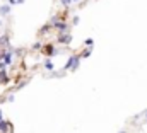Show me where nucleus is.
Segmentation results:
<instances>
[{
  "instance_id": "8",
  "label": "nucleus",
  "mask_w": 147,
  "mask_h": 133,
  "mask_svg": "<svg viewBox=\"0 0 147 133\" xmlns=\"http://www.w3.org/2000/svg\"><path fill=\"white\" fill-rule=\"evenodd\" d=\"M9 12H10V7H9V5H2V7H0V14H2V15H7Z\"/></svg>"
},
{
  "instance_id": "5",
  "label": "nucleus",
  "mask_w": 147,
  "mask_h": 133,
  "mask_svg": "<svg viewBox=\"0 0 147 133\" xmlns=\"http://www.w3.org/2000/svg\"><path fill=\"white\" fill-rule=\"evenodd\" d=\"M0 82H2V84L10 82V77L7 75V72H5V70H0Z\"/></svg>"
},
{
  "instance_id": "7",
  "label": "nucleus",
  "mask_w": 147,
  "mask_h": 133,
  "mask_svg": "<svg viewBox=\"0 0 147 133\" xmlns=\"http://www.w3.org/2000/svg\"><path fill=\"white\" fill-rule=\"evenodd\" d=\"M58 41H60V43H70V41H72V36H70V34H60V36H58Z\"/></svg>"
},
{
  "instance_id": "9",
  "label": "nucleus",
  "mask_w": 147,
  "mask_h": 133,
  "mask_svg": "<svg viewBox=\"0 0 147 133\" xmlns=\"http://www.w3.org/2000/svg\"><path fill=\"white\" fill-rule=\"evenodd\" d=\"M91 53H92V48H86V51H84V53L80 55V58H87V56H89Z\"/></svg>"
},
{
  "instance_id": "12",
  "label": "nucleus",
  "mask_w": 147,
  "mask_h": 133,
  "mask_svg": "<svg viewBox=\"0 0 147 133\" xmlns=\"http://www.w3.org/2000/svg\"><path fill=\"white\" fill-rule=\"evenodd\" d=\"M60 2H62V5H63V7H69V3H70L72 0H60Z\"/></svg>"
},
{
  "instance_id": "13",
  "label": "nucleus",
  "mask_w": 147,
  "mask_h": 133,
  "mask_svg": "<svg viewBox=\"0 0 147 133\" xmlns=\"http://www.w3.org/2000/svg\"><path fill=\"white\" fill-rule=\"evenodd\" d=\"M92 43H94V41H92V39H91V38H89V39H86V44H87V46H91V44H92Z\"/></svg>"
},
{
  "instance_id": "11",
  "label": "nucleus",
  "mask_w": 147,
  "mask_h": 133,
  "mask_svg": "<svg viewBox=\"0 0 147 133\" xmlns=\"http://www.w3.org/2000/svg\"><path fill=\"white\" fill-rule=\"evenodd\" d=\"M5 43H9V36H7V34H3V36L0 38V44H5Z\"/></svg>"
},
{
  "instance_id": "10",
  "label": "nucleus",
  "mask_w": 147,
  "mask_h": 133,
  "mask_svg": "<svg viewBox=\"0 0 147 133\" xmlns=\"http://www.w3.org/2000/svg\"><path fill=\"white\" fill-rule=\"evenodd\" d=\"M45 68H46V70H53V68H55V65H53L50 60H46V62H45Z\"/></svg>"
},
{
  "instance_id": "18",
  "label": "nucleus",
  "mask_w": 147,
  "mask_h": 133,
  "mask_svg": "<svg viewBox=\"0 0 147 133\" xmlns=\"http://www.w3.org/2000/svg\"><path fill=\"white\" fill-rule=\"evenodd\" d=\"M120 133H125V132H120Z\"/></svg>"
},
{
  "instance_id": "16",
  "label": "nucleus",
  "mask_w": 147,
  "mask_h": 133,
  "mask_svg": "<svg viewBox=\"0 0 147 133\" xmlns=\"http://www.w3.org/2000/svg\"><path fill=\"white\" fill-rule=\"evenodd\" d=\"M74 2H79V0H74Z\"/></svg>"
},
{
  "instance_id": "6",
  "label": "nucleus",
  "mask_w": 147,
  "mask_h": 133,
  "mask_svg": "<svg viewBox=\"0 0 147 133\" xmlns=\"http://www.w3.org/2000/svg\"><path fill=\"white\" fill-rule=\"evenodd\" d=\"M3 63H5V66L12 65V51H7V53H5V56H3Z\"/></svg>"
},
{
  "instance_id": "2",
  "label": "nucleus",
  "mask_w": 147,
  "mask_h": 133,
  "mask_svg": "<svg viewBox=\"0 0 147 133\" xmlns=\"http://www.w3.org/2000/svg\"><path fill=\"white\" fill-rule=\"evenodd\" d=\"M41 53H43V55H46V56H53V55H57V50H55V46H53L51 43H48V44H45V46H43Z\"/></svg>"
},
{
  "instance_id": "3",
  "label": "nucleus",
  "mask_w": 147,
  "mask_h": 133,
  "mask_svg": "<svg viewBox=\"0 0 147 133\" xmlns=\"http://www.w3.org/2000/svg\"><path fill=\"white\" fill-rule=\"evenodd\" d=\"M53 24V28L55 29H58V31H67V22H63V21H58V22H51Z\"/></svg>"
},
{
  "instance_id": "17",
  "label": "nucleus",
  "mask_w": 147,
  "mask_h": 133,
  "mask_svg": "<svg viewBox=\"0 0 147 133\" xmlns=\"http://www.w3.org/2000/svg\"><path fill=\"white\" fill-rule=\"evenodd\" d=\"M0 26H2V21H0Z\"/></svg>"
},
{
  "instance_id": "1",
  "label": "nucleus",
  "mask_w": 147,
  "mask_h": 133,
  "mask_svg": "<svg viewBox=\"0 0 147 133\" xmlns=\"http://www.w3.org/2000/svg\"><path fill=\"white\" fill-rule=\"evenodd\" d=\"M79 63H80V55H72V56L69 58V62L65 63L63 70H72V72H75V70L79 68Z\"/></svg>"
},
{
  "instance_id": "14",
  "label": "nucleus",
  "mask_w": 147,
  "mask_h": 133,
  "mask_svg": "<svg viewBox=\"0 0 147 133\" xmlns=\"http://www.w3.org/2000/svg\"><path fill=\"white\" fill-rule=\"evenodd\" d=\"M3 56H5V51H0V60H2Z\"/></svg>"
},
{
  "instance_id": "15",
  "label": "nucleus",
  "mask_w": 147,
  "mask_h": 133,
  "mask_svg": "<svg viewBox=\"0 0 147 133\" xmlns=\"http://www.w3.org/2000/svg\"><path fill=\"white\" fill-rule=\"evenodd\" d=\"M0 120H2V111H0Z\"/></svg>"
},
{
  "instance_id": "4",
  "label": "nucleus",
  "mask_w": 147,
  "mask_h": 133,
  "mask_svg": "<svg viewBox=\"0 0 147 133\" xmlns=\"http://www.w3.org/2000/svg\"><path fill=\"white\" fill-rule=\"evenodd\" d=\"M9 126H12L10 121H2V120H0V133H7Z\"/></svg>"
}]
</instances>
